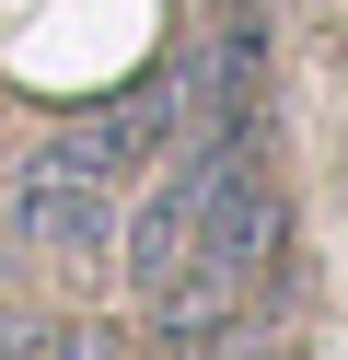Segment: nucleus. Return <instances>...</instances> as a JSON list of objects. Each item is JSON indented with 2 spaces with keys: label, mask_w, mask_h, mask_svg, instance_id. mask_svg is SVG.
<instances>
[{
  "label": "nucleus",
  "mask_w": 348,
  "mask_h": 360,
  "mask_svg": "<svg viewBox=\"0 0 348 360\" xmlns=\"http://www.w3.org/2000/svg\"><path fill=\"white\" fill-rule=\"evenodd\" d=\"M12 244H46V256L116 244V174L70 163V151H23L12 163Z\"/></svg>",
  "instance_id": "1"
},
{
  "label": "nucleus",
  "mask_w": 348,
  "mask_h": 360,
  "mask_svg": "<svg viewBox=\"0 0 348 360\" xmlns=\"http://www.w3.org/2000/svg\"><path fill=\"white\" fill-rule=\"evenodd\" d=\"M0 244H12V163H0Z\"/></svg>",
  "instance_id": "2"
}]
</instances>
